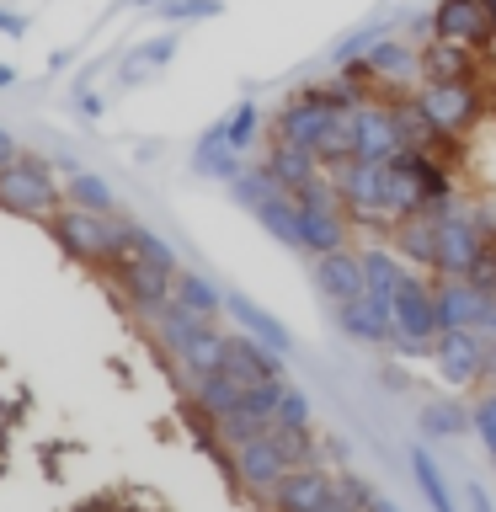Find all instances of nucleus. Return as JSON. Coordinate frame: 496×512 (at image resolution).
<instances>
[{"label": "nucleus", "instance_id": "1", "mask_svg": "<svg viewBox=\"0 0 496 512\" xmlns=\"http://www.w3.org/2000/svg\"><path fill=\"white\" fill-rule=\"evenodd\" d=\"M155 342L166 347L192 379L219 374L224 358H230V336L214 331V326H203V320H192V315H182V310H166L155 320Z\"/></svg>", "mask_w": 496, "mask_h": 512}, {"label": "nucleus", "instance_id": "2", "mask_svg": "<svg viewBox=\"0 0 496 512\" xmlns=\"http://www.w3.org/2000/svg\"><path fill=\"white\" fill-rule=\"evenodd\" d=\"M480 112V96L470 80H427L422 91H416V118L432 128V139H454L464 128L475 123Z\"/></svg>", "mask_w": 496, "mask_h": 512}, {"label": "nucleus", "instance_id": "3", "mask_svg": "<svg viewBox=\"0 0 496 512\" xmlns=\"http://www.w3.org/2000/svg\"><path fill=\"white\" fill-rule=\"evenodd\" d=\"M0 208L6 214H22V219H48L59 208V182L43 160L22 155L16 166L0 171Z\"/></svg>", "mask_w": 496, "mask_h": 512}, {"label": "nucleus", "instance_id": "4", "mask_svg": "<svg viewBox=\"0 0 496 512\" xmlns=\"http://www.w3.org/2000/svg\"><path fill=\"white\" fill-rule=\"evenodd\" d=\"M294 208H299V246L315 256H331V251H347V219H342V208L331 203V192L326 187H304L294 192Z\"/></svg>", "mask_w": 496, "mask_h": 512}, {"label": "nucleus", "instance_id": "5", "mask_svg": "<svg viewBox=\"0 0 496 512\" xmlns=\"http://www.w3.org/2000/svg\"><path fill=\"white\" fill-rule=\"evenodd\" d=\"M54 235L70 256H80V262H102V256H112V246H118L123 219L118 214H86V208H64V214H54Z\"/></svg>", "mask_w": 496, "mask_h": 512}, {"label": "nucleus", "instance_id": "6", "mask_svg": "<svg viewBox=\"0 0 496 512\" xmlns=\"http://www.w3.org/2000/svg\"><path fill=\"white\" fill-rule=\"evenodd\" d=\"M486 251L491 246H486V235L470 224V214L454 208V214L438 219V272L448 283H470V272L486 262Z\"/></svg>", "mask_w": 496, "mask_h": 512}, {"label": "nucleus", "instance_id": "7", "mask_svg": "<svg viewBox=\"0 0 496 512\" xmlns=\"http://www.w3.org/2000/svg\"><path fill=\"white\" fill-rule=\"evenodd\" d=\"M395 347L400 352H432L438 347V315H432V288L422 278H406L395 294Z\"/></svg>", "mask_w": 496, "mask_h": 512}, {"label": "nucleus", "instance_id": "8", "mask_svg": "<svg viewBox=\"0 0 496 512\" xmlns=\"http://www.w3.org/2000/svg\"><path fill=\"white\" fill-rule=\"evenodd\" d=\"M432 363H438L443 384L470 390V384L491 368V342H486L480 331H443L438 347H432Z\"/></svg>", "mask_w": 496, "mask_h": 512}, {"label": "nucleus", "instance_id": "9", "mask_svg": "<svg viewBox=\"0 0 496 512\" xmlns=\"http://www.w3.org/2000/svg\"><path fill=\"white\" fill-rule=\"evenodd\" d=\"M432 315H438V336L480 331V326H496V299L480 294L475 283H438L432 288Z\"/></svg>", "mask_w": 496, "mask_h": 512}, {"label": "nucleus", "instance_id": "10", "mask_svg": "<svg viewBox=\"0 0 496 512\" xmlns=\"http://www.w3.org/2000/svg\"><path fill=\"white\" fill-rule=\"evenodd\" d=\"M336 112L331 107H320L315 96H294L283 112H278V144H294V150H310L320 155V144H326L336 134Z\"/></svg>", "mask_w": 496, "mask_h": 512}, {"label": "nucleus", "instance_id": "11", "mask_svg": "<svg viewBox=\"0 0 496 512\" xmlns=\"http://www.w3.org/2000/svg\"><path fill=\"white\" fill-rule=\"evenodd\" d=\"M288 454L278 448V438H256V443H246V448H235V475H240V486L246 491H262V496H272L288 480Z\"/></svg>", "mask_w": 496, "mask_h": 512}, {"label": "nucleus", "instance_id": "12", "mask_svg": "<svg viewBox=\"0 0 496 512\" xmlns=\"http://www.w3.org/2000/svg\"><path fill=\"white\" fill-rule=\"evenodd\" d=\"M352 128V160H374V166H384V160L400 155V134H395V112H379V107H358L347 118Z\"/></svg>", "mask_w": 496, "mask_h": 512}, {"label": "nucleus", "instance_id": "13", "mask_svg": "<svg viewBox=\"0 0 496 512\" xmlns=\"http://www.w3.org/2000/svg\"><path fill=\"white\" fill-rule=\"evenodd\" d=\"M384 166H390V160H384ZM384 166H374V160H347V166H336V198L363 219L384 214Z\"/></svg>", "mask_w": 496, "mask_h": 512}, {"label": "nucleus", "instance_id": "14", "mask_svg": "<svg viewBox=\"0 0 496 512\" xmlns=\"http://www.w3.org/2000/svg\"><path fill=\"white\" fill-rule=\"evenodd\" d=\"M224 374H235L246 390H256V384H283L288 374H283V358L272 347H262L256 336H246V331H235L230 336V358H224Z\"/></svg>", "mask_w": 496, "mask_h": 512}, {"label": "nucleus", "instance_id": "15", "mask_svg": "<svg viewBox=\"0 0 496 512\" xmlns=\"http://www.w3.org/2000/svg\"><path fill=\"white\" fill-rule=\"evenodd\" d=\"M112 262L118 267H155V272H166V278H176V246L171 240H160L155 230H144V224H128L123 219V235H118V246H112Z\"/></svg>", "mask_w": 496, "mask_h": 512}, {"label": "nucleus", "instance_id": "16", "mask_svg": "<svg viewBox=\"0 0 496 512\" xmlns=\"http://www.w3.org/2000/svg\"><path fill=\"white\" fill-rule=\"evenodd\" d=\"M315 283H320V294H326L336 310H342V304L368 299L363 256H358V251H331V256H320V262H315Z\"/></svg>", "mask_w": 496, "mask_h": 512}, {"label": "nucleus", "instance_id": "17", "mask_svg": "<svg viewBox=\"0 0 496 512\" xmlns=\"http://www.w3.org/2000/svg\"><path fill=\"white\" fill-rule=\"evenodd\" d=\"M432 27H438L443 43H459V48L491 43V22H486V6H480V0H438Z\"/></svg>", "mask_w": 496, "mask_h": 512}, {"label": "nucleus", "instance_id": "18", "mask_svg": "<svg viewBox=\"0 0 496 512\" xmlns=\"http://www.w3.org/2000/svg\"><path fill=\"white\" fill-rule=\"evenodd\" d=\"M331 496H336V480L320 470V464H299V470H288V480L272 491V507L278 512H320Z\"/></svg>", "mask_w": 496, "mask_h": 512}, {"label": "nucleus", "instance_id": "19", "mask_svg": "<svg viewBox=\"0 0 496 512\" xmlns=\"http://www.w3.org/2000/svg\"><path fill=\"white\" fill-rule=\"evenodd\" d=\"M336 326H342V336L358 347H395V310H384L374 299L342 304V310H336Z\"/></svg>", "mask_w": 496, "mask_h": 512}, {"label": "nucleus", "instance_id": "20", "mask_svg": "<svg viewBox=\"0 0 496 512\" xmlns=\"http://www.w3.org/2000/svg\"><path fill=\"white\" fill-rule=\"evenodd\" d=\"M118 283H123V299L134 304V315L160 320L171 310L176 278H166V272H155V267H118Z\"/></svg>", "mask_w": 496, "mask_h": 512}, {"label": "nucleus", "instance_id": "21", "mask_svg": "<svg viewBox=\"0 0 496 512\" xmlns=\"http://www.w3.org/2000/svg\"><path fill=\"white\" fill-rule=\"evenodd\" d=\"M246 395L251 390L235 374H224V368H219V374H208V379H192V406H198L214 427L224 422V416H235L240 406H246Z\"/></svg>", "mask_w": 496, "mask_h": 512}, {"label": "nucleus", "instance_id": "22", "mask_svg": "<svg viewBox=\"0 0 496 512\" xmlns=\"http://www.w3.org/2000/svg\"><path fill=\"white\" fill-rule=\"evenodd\" d=\"M224 310H230V315L240 320V326H246V336H256V342L272 347L278 358H283L288 347H294V342H288V326H283V320H272V315L262 310V304H251L246 294H235V288L224 294Z\"/></svg>", "mask_w": 496, "mask_h": 512}, {"label": "nucleus", "instance_id": "23", "mask_svg": "<svg viewBox=\"0 0 496 512\" xmlns=\"http://www.w3.org/2000/svg\"><path fill=\"white\" fill-rule=\"evenodd\" d=\"M406 278H411V272L400 267L395 251H384V246L363 251V283H368V299H374V304L395 310V294H400V283H406Z\"/></svg>", "mask_w": 496, "mask_h": 512}, {"label": "nucleus", "instance_id": "24", "mask_svg": "<svg viewBox=\"0 0 496 512\" xmlns=\"http://www.w3.org/2000/svg\"><path fill=\"white\" fill-rule=\"evenodd\" d=\"M171 310H182V315H192V320H203V326H214V315L224 310V294L203 278V272H176Z\"/></svg>", "mask_w": 496, "mask_h": 512}, {"label": "nucleus", "instance_id": "25", "mask_svg": "<svg viewBox=\"0 0 496 512\" xmlns=\"http://www.w3.org/2000/svg\"><path fill=\"white\" fill-rule=\"evenodd\" d=\"M384 214H395L400 224L422 214V187H416V176H411V166L400 155L384 166Z\"/></svg>", "mask_w": 496, "mask_h": 512}, {"label": "nucleus", "instance_id": "26", "mask_svg": "<svg viewBox=\"0 0 496 512\" xmlns=\"http://www.w3.org/2000/svg\"><path fill=\"white\" fill-rule=\"evenodd\" d=\"M315 166H320V155L294 150V144H278V150H272V160H267L272 182H278L288 198H294V192H304V187H315Z\"/></svg>", "mask_w": 496, "mask_h": 512}, {"label": "nucleus", "instance_id": "27", "mask_svg": "<svg viewBox=\"0 0 496 512\" xmlns=\"http://www.w3.org/2000/svg\"><path fill=\"white\" fill-rule=\"evenodd\" d=\"M64 198H70V208H86V214H112L118 208V192H112L107 176L80 166H70V176H64Z\"/></svg>", "mask_w": 496, "mask_h": 512}, {"label": "nucleus", "instance_id": "28", "mask_svg": "<svg viewBox=\"0 0 496 512\" xmlns=\"http://www.w3.org/2000/svg\"><path fill=\"white\" fill-rule=\"evenodd\" d=\"M411 475H416V491L427 496L432 512H454V491H448V480L438 470V459L427 454V443H411Z\"/></svg>", "mask_w": 496, "mask_h": 512}, {"label": "nucleus", "instance_id": "29", "mask_svg": "<svg viewBox=\"0 0 496 512\" xmlns=\"http://www.w3.org/2000/svg\"><path fill=\"white\" fill-rule=\"evenodd\" d=\"M256 128H262V107H256V102H240V107L230 112V118H219L214 128H208V139L240 155V150H246V144L256 139Z\"/></svg>", "mask_w": 496, "mask_h": 512}, {"label": "nucleus", "instance_id": "30", "mask_svg": "<svg viewBox=\"0 0 496 512\" xmlns=\"http://www.w3.org/2000/svg\"><path fill=\"white\" fill-rule=\"evenodd\" d=\"M400 256H411V262L422 267H438V219L416 214L400 224Z\"/></svg>", "mask_w": 496, "mask_h": 512}, {"label": "nucleus", "instance_id": "31", "mask_svg": "<svg viewBox=\"0 0 496 512\" xmlns=\"http://www.w3.org/2000/svg\"><path fill=\"white\" fill-rule=\"evenodd\" d=\"M256 219H262V230H272L283 246L304 251V246H299V208H294V198H288V192H272V198L256 208Z\"/></svg>", "mask_w": 496, "mask_h": 512}, {"label": "nucleus", "instance_id": "32", "mask_svg": "<svg viewBox=\"0 0 496 512\" xmlns=\"http://www.w3.org/2000/svg\"><path fill=\"white\" fill-rule=\"evenodd\" d=\"M464 427H475V411L454 406V400H432V406H422V438H459Z\"/></svg>", "mask_w": 496, "mask_h": 512}, {"label": "nucleus", "instance_id": "33", "mask_svg": "<svg viewBox=\"0 0 496 512\" xmlns=\"http://www.w3.org/2000/svg\"><path fill=\"white\" fill-rule=\"evenodd\" d=\"M416 64H422V54H416L411 43L390 38V32H384V38H379V48L368 54V70H374V75H384V80H400V75H411Z\"/></svg>", "mask_w": 496, "mask_h": 512}, {"label": "nucleus", "instance_id": "34", "mask_svg": "<svg viewBox=\"0 0 496 512\" xmlns=\"http://www.w3.org/2000/svg\"><path fill=\"white\" fill-rule=\"evenodd\" d=\"M422 70H427V80H470V48L438 38L422 54Z\"/></svg>", "mask_w": 496, "mask_h": 512}, {"label": "nucleus", "instance_id": "35", "mask_svg": "<svg viewBox=\"0 0 496 512\" xmlns=\"http://www.w3.org/2000/svg\"><path fill=\"white\" fill-rule=\"evenodd\" d=\"M315 416H310V400H304V390L299 384H288L283 390V406H278V422H272V432H278V438H310V427Z\"/></svg>", "mask_w": 496, "mask_h": 512}, {"label": "nucleus", "instance_id": "36", "mask_svg": "<svg viewBox=\"0 0 496 512\" xmlns=\"http://www.w3.org/2000/svg\"><path fill=\"white\" fill-rule=\"evenodd\" d=\"M272 192H283V187L272 182V171H267V166H246V171H240L235 182H230V198H235V203H246L251 214L272 198Z\"/></svg>", "mask_w": 496, "mask_h": 512}, {"label": "nucleus", "instance_id": "37", "mask_svg": "<svg viewBox=\"0 0 496 512\" xmlns=\"http://www.w3.org/2000/svg\"><path fill=\"white\" fill-rule=\"evenodd\" d=\"M171 54H176V38H171V32H166V38H150V48H134V54H128L123 80H139V75L160 70V64H171Z\"/></svg>", "mask_w": 496, "mask_h": 512}, {"label": "nucleus", "instance_id": "38", "mask_svg": "<svg viewBox=\"0 0 496 512\" xmlns=\"http://www.w3.org/2000/svg\"><path fill=\"white\" fill-rule=\"evenodd\" d=\"M379 38H384V27H363V32H352V38L336 48V64H352V59H368L379 48Z\"/></svg>", "mask_w": 496, "mask_h": 512}, {"label": "nucleus", "instance_id": "39", "mask_svg": "<svg viewBox=\"0 0 496 512\" xmlns=\"http://www.w3.org/2000/svg\"><path fill=\"white\" fill-rule=\"evenodd\" d=\"M160 11L171 22H203V16H219V0H166Z\"/></svg>", "mask_w": 496, "mask_h": 512}, {"label": "nucleus", "instance_id": "40", "mask_svg": "<svg viewBox=\"0 0 496 512\" xmlns=\"http://www.w3.org/2000/svg\"><path fill=\"white\" fill-rule=\"evenodd\" d=\"M475 432H480V443H496V390L475 400Z\"/></svg>", "mask_w": 496, "mask_h": 512}, {"label": "nucleus", "instance_id": "41", "mask_svg": "<svg viewBox=\"0 0 496 512\" xmlns=\"http://www.w3.org/2000/svg\"><path fill=\"white\" fill-rule=\"evenodd\" d=\"M464 214H470V224L486 235V246H491L496 240V203H475V208H464Z\"/></svg>", "mask_w": 496, "mask_h": 512}, {"label": "nucleus", "instance_id": "42", "mask_svg": "<svg viewBox=\"0 0 496 512\" xmlns=\"http://www.w3.org/2000/svg\"><path fill=\"white\" fill-rule=\"evenodd\" d=\"M16 160H22V150H16V134H11V128H0V171L16 166Z\"/></svg>", "mask_w": 496, "mask_h": 512}, {"label": "nucleus", "instance_id": "43", "mask_svg": "<svg viewBox=\"0 0 496 512\" xmlns=\"http://www.w3.org/2000/svg\"><path fill=\"white\" fill-rule=\"evenodd\" d=\"M464 502H470V512H496L491 496H486V486H470V491H464Z\"/></svg>", "mask_w": 496, "mask_h": 512}, {"label": "nucleus", "instance_id": "44", "mask_svg": "<svg viewBox=\"0 0 496 512\" xmlns=\"http://www.w3.org/2000/svg\"><path fill=\"white\" fill-rule=\"evenodd\" d=\"M320 512H363V507H358V502H352V496H342V491H336V496H331V502H326V507H320Z\"/></svg>", "mask_w": 496, "mask_h": 512}, {"label": "nucleus", "instance_id": "45", "mask_svg": "<svg viewBox=\"0 0 496 512\" xmlns=\"http://www.w3.org/2000/svg\"><path fill=\"white\" fill-rule=\"evenodd\" d=\"M0 32H11V38H22V32H27V22H22V16H11V11H0Z\"/></svg>", "mask_w": 496, "mask_h": 512}, {"label": "nucleus", "instance_id": "46", "mask_svg": "<svg viewBox=\"0 0 496 512\" xmlns=\"http://www.w3.org/2000/svg\"><path fill=\"white\" fill-rule=\"evenodd\" d=\"M486 6V22H491V43H496V0H480Z\"/></svg>", "mask_w": 496, "mask_h": 512}, {"label": "nucleus", "instance_id": "47", "mask_svg": "<svg viewBox=\"0 0 496 512\" xmlns=\"http://www.w3.org/2000/svg\"><path fill=\"white\" fill-rule=\"evenodd\" d=\"M368 512H400L395 502H384V496H374V502H368Z\"/></svg>", "mask_w": 496, "mask_h": 512}, {"label": "nucleus", "instance_id": "48", "mask_svg": "<svg viewBox=\"0 0 496 512\" xmlns=\"http://www.w3.org/2000/svg\"><path fill=\"white\" fill-rule=\"evenodd\" d=\"M0 86H16V70H11V64H0Z\"/></svg>", "mask_w": 496, "mask_h": 512}, {"label": "nucleus", "instance_id": "49", "mask_svg": "<svg viewBox=\"0 0 496 512\" xmlns=\"http://www.w3.org/2000/svg\"><path fill=\"white\" fill-rule=\"evenodd\" d=\"M491 374H496V326H491Z\"/></svg>", "mask_w": 496, "mask_h": 512}, {"label": "nucleus", "instance_id": "50", "mask_svg": "<svg viewBox=\"0 0 496 512\" xmlns=\"http://www.w3.org/2000/svg\"><path fill=\"white\" fill-rule=\"evenodd\" d=\"M134 6H166V0H134Z\"/></svg>", "mask_w": 496, "mask_h": 512}, {"label": "nucleus", "instance_id": "51", "mask_svg": "<svg viewBox=\"0 0 496 512\" xmlns=\"http://www.w3.org/2000/svg\"><path fill=\"white\" fill-rule=\"evenodd\" d=\"M486 454H491V464H496V443H486Z\"/></svg>", "mask_w": 496, "mask_h": 512}]
</instances>
